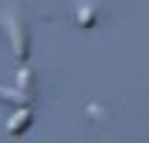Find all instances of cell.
Returning a JSON list of instances; mask_svg holds the SVG:
<instances>
[{"label": "cell", "mask_w": 149, "mask_h": 143, "mask_svg": "<svg viewBox=\"0 0 149 143\" xmlns=\"http://www.w3.org/2000/svg\"><path fill=\"white\" fill-rule=\"evenodd\" d=\"M17 90L23 93L28 101H34V95H37V84H34V70H31V67H20V73H17Z\"/></svg>", "instance_id": "3957f363"}, {"label": "cell", "mask_w": 149, "mask_h": 143, "mask_svg": "<svg viewBox=\"0 0 149 143\" xmlns=\"http://www.w3.org/2000/svg\"><path fill=\"white\" fill-rule=\"evenodd\" d=\"M31 124H34V109L31 107H17V112L6 121V132L11 137H20V135H25L31 129Z\"/></svg>", "instance_id": "7a4b0ae2"}, {"label": "cell", "mask_w": 149, "mask_h": 143, "mask_svg": "<svg viewBox=\"0 0 149 143\" xmlns=\"http://www.w3.org/2000/svg\"><path fill=\"white\" fill-rule=\"evenodd\" d=\"M3 28L8 34V42H11V50H14L17 62H28V53H31V39H28V28H25L23 17L17 11V6H8L3 11Z\"/></svg>", "instance_id": "6da1fadb"}, {"label": "cell", "mask_w": 149, "mask_h": 143, "mask_svg": "<svg viewBox=\"0 0 149 143\" xmlns=\"http://www.w3.org/2000/svg\"><path fill=\"white\" fill-rule=\"evenodd\" d=\"M76 23L82 25V28L96 25V8H93V6H82V8H79V14H76Z\"/></svg>", "instance_id": "5b68a950"}, {"label": "cell", "mask_w": 149, "mask_h": 143, "mask_svg": "<svg viewBox=\"0 0 149 143\" xmlns=\"http://www.w3.org/2000/svg\"><path fill=\"white\" fill-rule=\"evenodd\" d=\"M0 104H8V107H31V101L25 98L20 90H8V87H0Z\"/></svg>", "instance_id": "277c9868"}]
</instances>
